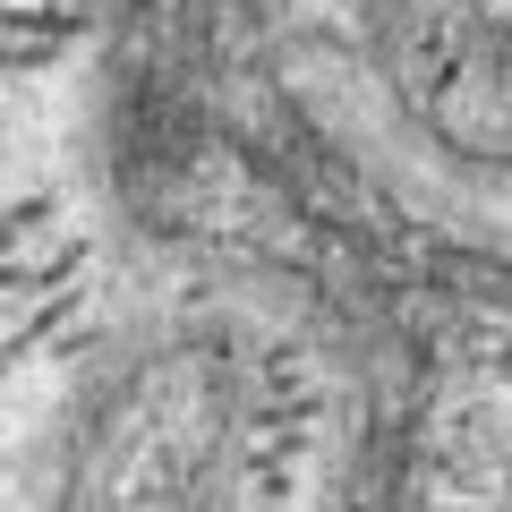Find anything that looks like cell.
I'll return each instance as SVG.
<instances>
[{
  "mask_svg": "<svg viewBox=\"0 0 512 512\" xmlns=\"http://www.w3.org/2000/svg\"><path fill=\"white\" fill-rule=\"evenodd\" d=\"M453 419H461V470L487 478L478 512H512V359H495V367L470 359V402Z\"/></svg>",
  "mask_w": 512,
  "mask_h": 512,
  "instance_id": "1",
  "label": "cell"
}]
</instances>
